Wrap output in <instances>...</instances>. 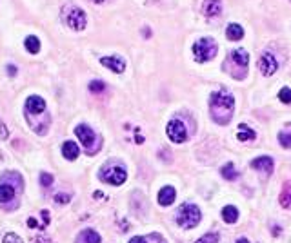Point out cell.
I'll list each match as a JSON object with an SVG mask.
<instances>
[{"mask_svg":"<svg viewBox=\"0 0 291 243\" xmlns=\"http://www.w3.org/2000/svg\"><path fill=\"white\" fill-rule=\"evenodd\" d=\"M233 109H235V98L226 91H217L209 96V114L217 124H227L233 116Z\"/></svg>","mask_w":291,"mask_h":243,"instance_id":"obj_1","label":"cell"},{"mask_svg":"<svg viewBox=\"0 0 291 243\" xmlns=\"http://www.w3.org/2000/svg\"><path fill=\"white\" fill-rule=\"evenodd\" d=\"M20 190H22V178H20V174H17V172H6L2 176V182H0V203L4 207H7V211H13L18 205Z\"/></svg>","mask_w":291,"mask_h":243,"instance_id":"obj_2","label":"cell"},{"mask_svg":"<svg viewBox=\"0 0 291 243\" xmlns=\"http://www.w3.org/2000/svg\"><path fill=\"white\" fill-rule=\"evenodd\" d=\"M226 62H229V73H231L233 78H240L246 77V71H248V62H250V54L246 53L244 49H235L229 53Z\"/></svg>","mask_w":291,"mask_h":243,"instance_id":"obj_3","label":"cell"},{"mask_svg":"<svg viewBox=\"0 0 291 243\" xmlns=\"http://www.w3.org/2000/svg\"><path fill=\"white\" fill-rule=\"evenodd\" d=\"M200 209L193 205V203H184V205H180L177 213V223L180 227H184V229H193V227L200 221Z\"/></svg>","mask_w":291,"mask_h":243,"instance_id":"obj_4","label":"cell"},{"mask_svg":"<svg viewBox=\"0 0 291 243\" xmlns=\"http://www.w3.org/2000/svg\"><path fill=\"white\" fill-rule=\"evenodd\" d=\"M98 176H100L102 182H106V184H111V185H122L126 182V169L122 165H117V163H107L100 169L98 172Z\"/></svg>","mask_w":291,"mask_h":243,"instance_id":"obj_5","label":"cell"},{"mask_svg":"<svg viewBox=\"0 0 291 243\" xmlns=\"http://www.w3.org/2000/svg\"><path fill=\"white\" fill-rule=\"evenodd\" d=\"M193 54H195V58L200 64L208 62V60H211L217 54V42L213 38H200L193 46Z\"/></svg>","mask_w":291,"mask_h":243,"instance_id":"obj_6","label":"cell"},{"mask_svg":"<svg viewBox=\"0 0 291 243\" xmlns=\"http://www.w3.org/2000/svg\"><path fill=\"white\" fill-rule=\"evenodd\" d=\"M75 133H77L78 140L84 143V147L88 149L89 154H95L97 151H98V147H100V140H98V136L91 131V127H88V125H84V124L77 125Z\"/></svg>","mask_w":291,"mask_h":243,"instance_id":"obj_7","label":"cell"},{"mask_svg":"<svg viewBox=\"0 0 291 243\" xmlns=\"http://www.w3.org/2000/svg\"><path fill=\"white\" fill-rule=\"evenodd\" d=\"M65 22L73 31H82L88 26V17L80 7H69V11L65 15Z\"/></svg>","mask_w":291,"mask_h":243,"instance_id":"obj_8","label":"cell"},{"mask_svg":"<svg viewBox=\"0 0 291 243\" xmlns=\"http://www.w3.org/2000/svg\"><path fill=\"white\" fill-rule=\"evenodd\" d=\"M166 133L169 140L175 143H182L188 140V131H186V125L180 122V120H171L166 127Z\"/></svg>","mask_w":291,"mask_h":243,"instance_id":"obj_9","label":"cell"},{"mask_svg":"<svg viewBox=\"0 0 291 243\" xmlns=\"http://www.w3.org/2000/svg\"><path fill=\"white\" fill-rule=\"evenodd\" d=\"M46 114V102L40 96H30L26 100V118H35V116H42Z\"/></svg>","mask_w":291,"mask_h":243,"instance_id":"obj_10","label":"cell"},{"mask_svg":"<svg viewBox=\"0 0 291 243\" xmlns=\"http://www.w3.org/2000/svg\"><path fill=\"white\" fill-rule=\"evenodd\" d=\"M259 67H260V71H262L264 77H271V75L277 73L279 64H277L275 56H271L269 53H266V54H262V58L259 60Z\"/></svg>","mask_w":291,"mask_h":243,"instance_id":"obj_11","label":"cell"},{"mask_svg":"<svg viewBox=\"0 0 291 243\" xmlns=\"http://www.w3.org/2000/svg\"><path fill=\"white\" fill-rule=\"evenodd\" d=\"M100 64L104 65V67H107V69L115 71V73H122L126 69L124 60L119 58V56H104V58L100 60Z\"/></svg>","mask_w":291,"mask_h":243,"instance_id":"obj_12","label":"cell"},{"mask_svg":"<svg viewBox=\"0 0 291 243\" xmlns=\"http://www.w3.org/2000/svg\"><path fill=\"white\" fill-rule=\"evenodd\" d=\"M251 167L257 169V171H262V172H269L273 171V160L269 158V156H260V158H257V160L251 162Z\"/></svg>","mask_w":291,"mask_h":243,"instance_id":"obj_13","label":"cell"},{"mask_svg":"<svg viewBox=\"0 0 291 243\" xmlns=\"http://www.w3.org/2000/svg\"><path fill=\"white\" fill-rule=\"evenodd\" d=\"M175 202V189L173 187H162L159 192V203L162 207H169Z\"/></svg>","mask_w":291,"mask_h":243,"instance_id":"obj_14","label":"cell"},{"mask_svg":"<svg viewBox=\"0 0 291 243\" xmlns=\"http://www.w3.org/2000/svg\"><path fill=\"white\" fill-rule=\"evenodd\" d=\"M75 243H100V236H98V232L86 229V231H82L78 234Z\"/></svg>","mask_w":291,"mask_h":243,"instance_id":"obj_15","label":"cell"},{"mask_svg":"<svg viewBox=\"0 0 291 243\" xmlns=\"http://www.w3.org/2000/svg\"><path fill=\"white\" fill-rule=\"evenodd\" d=\"M78 153H80V149L77 147L75 142H65L62 145V154H64V158H67V160H77Z\"/></svg>","mask_w":291,"mask_h":243,"instance_id":"obj_16","label":"cell"},{"mask_svg":"<svg viewBox=\"0 0 291 243\" xmlns=\"http://www.w3.org/2000/svg\"><path fill=\"white\" fill-rule=\"evenodd\" d=\"M220 9H222L220 0H204V13H206V17H217Z\"/></svg>","mask_w":291,"mask_h":243,"instance_id":"obj_17","label":"cell"},{"mask_svg":"<svg viewBox=\"0 0 291 243\" xmlns=\"http://www.w3.org/2000/svg\"><path fill=\"white\" fill-rule=\"evenodd\" d=\"M280 205L284 209H291V182L284 184L282 192H280Z\"/></svg>","mask_w":291,"mask_h":243,"instance_id":"obj_18","label":"cell"},{"mask_svg":"<svg viewBox=\"0 0 291 243\" xmlns=\"http://www.w3.org/2000/svg\"><path fill=\"white\" fill-rule=\"evenodd\" d=\"M222 219H224L226 223H235V221L238 219L237 207H233V205H227L226 209H222Z\"/></svg>","mask_w":291,"mask_h":243,"instance_id":"obj_19","label":"cell"},{"mask_svg":"<svg viewBox=\"0 0 291 243\" xmlns=\"http://www.w3.org/2000/svg\"><path fill=\"white\" fill-rule=\"evenodd\" d=\"M226 36L229 40H240L244 36V29L238 24H229L226 29Z\"/></svg>","mask_w":291,"mask_h":243,"instance_id":"obj_20","label":"cell"},{"mask_svg":"<svg viewBox=\"0 0 291 243\" xmlns=\"http://www.w3.org/2000/svg\"><path fill=\"white\" fill-rule=\"evenodd\" d=\"M255 138V131L250 129L246 124L238 125V140L240 142H248V140H253Z\"/></svg>","mask_w":291,"mask_h":243,"instance_id":"obj_21","label":"cell"},{"mask_svg":"<svg viewBox=\"0 0 291 243\" xmlns=\"http://www.w3.org/2000/svg\"><path fill=\"white\" fill-rule=\"evenodd\" d=\"M279 143L282 145V147L291 149V124L288 125L284 131H280L279 133Z\"/></svg>","mask_w":291,"mask_h":243,"instance_id":"obj_22","label":"cell"},{"mask_svg":"<svg viewBox=\"0 0 291 243\" xmlns=\"http://www.w3.org/2000/svg\"><path fill=\"white\" fill-rule=\"evenodd\" d=\"M222 176L226 180H237L238 178V171L235 169V165L233 163H227V165H224L222 167Z\"/></svg>","mask_w":291,"mask_h":243,"instance_id":"obj_23","label":"cell"},{"mask_svg":"<svg viewBox=\"0 0 291 243\" xmlns=\"http://www.w3.org/2000/svg\"><path fill=\"white\" fill-rule=\"evenodd\" d=\"M26 49L30 51V53H38V49H40V42L36 36H28L26 38Z\"/></svg>","mask_w":291,"mask_h":243,"instance_id":"obj_24","label":"cell"},{"mask_svg":"<svg viewBox=\"0 0 291 243\" xmlns=\"http://www.w3.org/2000/svg\"><path fill=\"white\" fill-rule=\"evenodd\" d=\"M104 89H106V83L100 82V80H91L89 82V91L91 93H102Z\"/></svg>","mask_w":291,"mask_h":243,"instance_id":"obj_25","label":"cell"},{"mask_svg":"<svg viewBox=\"0 0 291 243\" xmlns=\"http://www.w3.org/2000/svg\"><path fill=\"white\" fill-rule=\"evenodd\" d=\"M195 243H219V234H213V232L204 234V236L198 238V242H195Z\"/></svg>","mask_w":291,"mask_h":243,"instance_id":"obj_26","label":"cell"},{"mask_svg":"<svg viewBox=\"0 0 291 243\" xmlns=\"http://www.w3.org/2000/svg\"><path fill=\"white\" fill-rule=\"evenodd\" d=\"M279 98H280V102H284V104H291V89H288V87L280 89Z\"/></svg>","mask_w":291,"mask_h":243,"instance_id":"obj_27","label":"cell"},{"mask_svg":"<svg viewBox=\"0 0 291 243\" xmlns=\"http://www.w3.org/2000/svg\"><path fill=\"white\" fill-rule=\"evenodd\" d=\"M40 184H42V187H49V185L53 184V176L48 174V172H42L40 174Z\"/></svg>","mask_w":291,"mask_h":243,"instance_id":"obj_28","label":"cell"},{"mask_svg":"<svg viewBox=\"0 0 291 243\" xmlns=\"http://www.w3.org/2000/svg\"><path fill=\"white\" fill-rule=\"evenodd\" d=\"M2 243H24V242H22V240H20L17 234L9 232V234H6V236H4V242H2Z\"/></svg>","mask_w":291,"mask_h":243,"instance_id":"obj_29","label":"cell"},{"mask_svg":"<svg viewBox=\"0 0 291 243\" xmlns=\"http://www.w3.org/2000/svg\"><path fill=\"white\" fill-rule=\"evenodd\" d=\"M69 200H71L69 194H62V192H57V194H55V202L57 203H67Z\"/></svg>","mask_w":291,"mask_h":243,"instance_id":"obj_30","label":"cell"},{"mask_svg":"<svg viewBox=\"0 0 291 243\" xmlns=\"http://www.w3.org/2000/svg\"><path fill=\"white\" fill-rule=\"evenodd\" d=\"M129 243H148V236H135V238H131Z\"/></svg>","mask_w":291,"mask_h":243,"instance_id":"obj_31","label":"cell"},{"mask_svg":"<svg viewBox=\"0 0 291 243\" xmlns=\"http://www.w3.org/2000/svg\"><path fill=\"white\" fill-rule=\"evenodd\" d=\"M237 243H248V240H246V238H240V240H238Z\"/></svg>","mask_w":291,"mask_h":243,"instance_id":"obj_32","label":"cell"},{"mask_svg":"<svg viewBox=\"0 0 291 243\" xmlns=\"http://www.w3.org/2000/svg\"><path fill=\"white\" fill-rule=\"evenodd\" d=\"M93 2H97V4H102V2H106V0H93Z\"/></svg>","mask_w":291,"mask_h":243,"instance_id":"obj_33","label":"cell"}]
</instances>
